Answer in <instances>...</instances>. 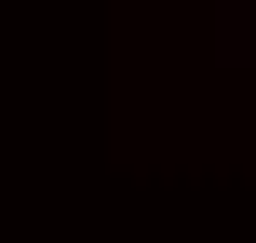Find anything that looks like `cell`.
I'll return each mask as SVG.
<instances>
[{"instance_id": "cell-1", "label": "cell", "mask_w": 256, "mask_h": 243, "mask_svg": "<svg viewBox=\"0 0 256 243\" xmlns=\"http://www.w3.org/2000/svg\"><path fill=\"white\" fill-rule=\"evenodd\" d=\"M216 41H230V54L256 68V0H230V27H216Z\"/></svg>"}]
</instances>
